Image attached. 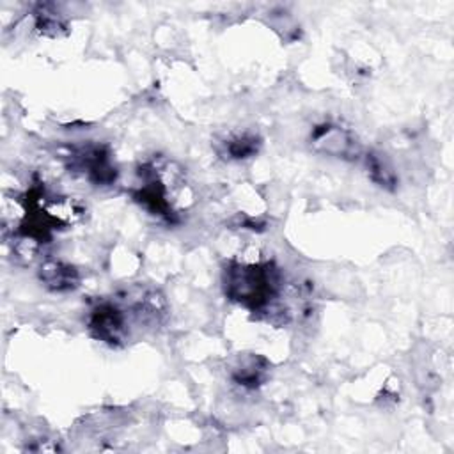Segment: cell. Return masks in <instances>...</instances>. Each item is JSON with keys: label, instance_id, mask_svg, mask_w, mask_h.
<instances>
[{"label": "cell", "instance_id": "4", "mask_svg": "<svg viewBox=\"0 0 454 454\" xmlns=\"http://www.w3.org/2000/svg\"><path fill=\"white\" fill-rule=\"evenodd\" d=\"M74 167L87 174V179L96 184H112L117 170L110 161V156L101 147H89L74 156Z\"/></svg>", "mask_w": 454, "mask_h": 454}, {"label": "cell", "instance_id": "2", "mask_svg": "<svg viewBox=\"0 0 454 454\" xmlns=\"http://www.w3.org/2000/svg\"><path fill=\"white\" fill-rule=\"evenodd\" d=\"M223 287L229 300L262 312L278 296L282 275L271 262L231 264L223 275Z\"/></svg>", "mask_w": 454, "mask_h": 454}, {"label": "cell", "instance_id": "6", "mask_svg": "<svg viewBox=\"0 0 454 454\" xmlns=\"http://www.w3.org/2000/svg\"><path fill=\"white\" fill-rule=\"evenodd\" d=\"M259 145L261 138L257 135L248 131L234 133L222 142V154H225L229 160H247L257 154Z\"/></svg>", "mask_w": 454, "mask_h": 454}, {"label": "cell", "instance_id": "5", "mask_svg": "<svg viewBox=\"0 0 454 454\" xmlns=\"http://www.w3.org/2000/svg\"><path fill=\"white\" fill-rule=\"evenodd\" d=\"M39 278L51 291H71L80 282L78 271L71 264H66L62 261H55V259L46 261L44 264H41Z\"/></svg>", "mask_w": 454, "mask_h": 454}, {"label": "cell", "instance_id": "8", "mask_svg": "<svg viewBox=\"0 0 454 454\" xmlns=\"http://www.w3.org/2000/svg\"><path fill=\"white\" fill-rule=\"evenodd\" d=\"M266 376V367H261L257 364L255 356L247 358L245 362H241L234 371H232V380L245 387V388H255L264 381Z\"/></svg>", "mask_w": 454, "mask_h": 454}, {"label": "cell", "instance_id": "7", "mask_svg": "<svg viewBox=\"0 0 454 454\" xmlns=\"http://www.w3.org/2000/svg\"><path fill=\"white\" fill-rule=\"evenodd\" d=\"M365 167H367V174H369L371 181L376 183L378 186H381L385 190H394L397 186L395 172L392 170V167L380 154L367 153Z\"/></svg>", "mask_w": 454, "mask_h": 454}, {"label": "cell", "instance_id": "3", "mask_svg": "<svg viewBox=\"0 0 454 454\" xmlns=\"http://www.w3.org/2000/svg\"><path fill=\"white\" fill-rule=\"evenodd\" d=\"M310 142L316 151H321L330 156L351 160L360 153L356 138L346 128H340L332 122H323L312 129Z\"/></svg>", "mask_w": 454, "mask_h": 454}, {"label": "cell", "instance_id": "1", "mask_svg": "<svg viewBox=\"0 0 454 454\" xmlns=\"http://www.w3.org/2000/svg\"><path fill=\"white\" fill-rule=\"evenodd\" d=\"M163 314V301L156 293L138 291L99 301L89 316V332L110 346L124 344L138 326L156 325Z\"/></svg>", "mask_w": 454, "mask_h": 454}]
</instances>
